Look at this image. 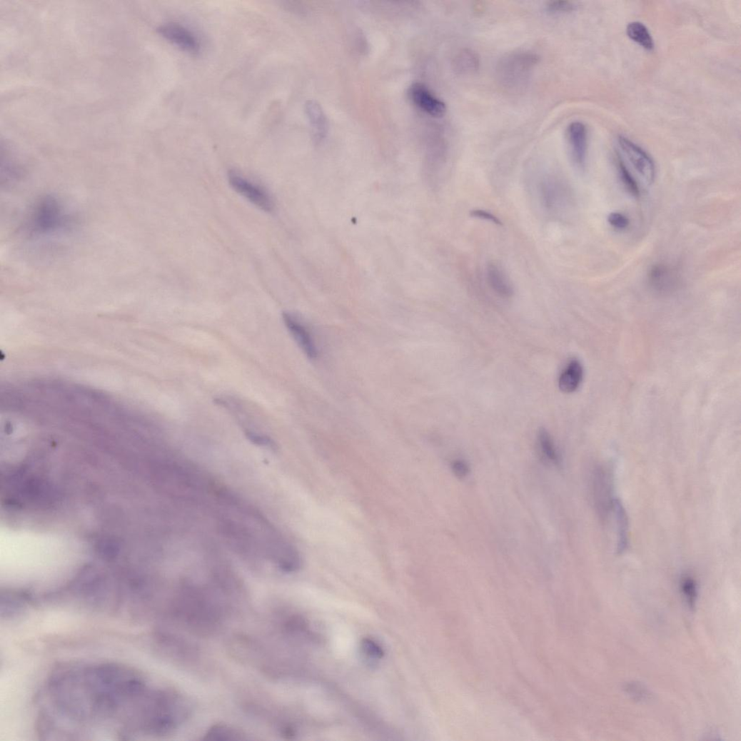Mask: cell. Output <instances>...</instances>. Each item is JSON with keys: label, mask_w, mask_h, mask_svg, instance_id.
<instances>
[{"label": "cell", "mask_w": 741, "mask_h": 741, "mask_svg": "<svg viewBox=\"0 0 741 741\" xmlns=\"http://www.w3.org/2000/svg\"><path fill=\"white\" fill-rule=\"evenodd\" d=\"M37 707L39 733L53 740L161 735L170 731L176 713L174 695L155 689L131 667L105 662L58 669Z\"/></svg>", "instance_id": "obj_1"}, {"label": "cell", "mask_w": 741, "mask_h": 741, "mask_svg": "<svg viewBox=\"0 0 741 741\" xmlns=\"http://www.w3.org/2000/svg\"><path fill=\"white\" fill-rule=\"evenodd\" d=\"M283 318L286 326L306 356L310 359L316 358L318 350L308 329L289 313H284Z\"/></svg>", "instance_id": "obj_12"}, {"label": "cell", "mask_w": 741, "mask_h": 741, "mask_svg": "<svg viewBox=\"0 0 741 741\" xmlns=\"http://www.w3.org/2000/svg\"><path fill=\"white\" fill-rule=\"evenodd\" d=\"M608 221L612 228L619 231L626 230L630 223L629 218L620 213L610 214Z\"/></svg>", "instance_id": "obj_25"}, {"label": "cell", "mask_w": 741, "mask_h": 741, "mask_svg": "<svg viewBox=\"0 0 741 741\" xmlns=\"http://www.w3.org/2000/svg\"><path fill=\"white\" fill-rule=\"evenodd\" d=\"M454 66L455 71L459 74L470 75L479 71L480 59L475 51L469 49H463L455 57Z\"/></svg>", "instance_id": "obj_18"}, {"label": "cell", "mask_w": 741, "mask_h": 741, "mask_svg": "<svg viewBox=\"0 0 741 741\" xmlns=\"http://www.w3.org/2000/svg\"><path fill=\"white\" fill-rule=\"evenodd\" d=\"M543 201L548 209L558 211L568 202L569 193L565 184L556 178H548L541 183Z\"/></svg>", "instance_id": "obj_11"}, {"label": "cell", "mask_w": 741, "mask_h": 741, "mask_svg": "<svg viewBox=\"0 0 741 741\" xmlns=\"http://www.w3.org/2000/svg\"><path fill=\"white\" fill-rule=\"evenodd\" d=\"M567 137L573 162L578 168H584L588 151L587 126L579 121L571 123L567 129Z\"/></svg>", "instance_id": "obj_9"}, {"label": "cell", "mask_w": 741, "mask_h": 741, "mask_svg": "<svg viewBox=\"0 0 741 741\" xmlns=\"http://www.w3.org/2000/svg\"><path fill=\"white\" fill-rule=\"evenodd\" d=\"M612 480L603 468L594 472L593 480V498L598 513L605 518L613 509L615 498L613 497Z\"/></svg>", "instance_id": "obj_8"}, {"label": "cell", "mask_w": 741, "mask_h": 741, "mask_svg": "<svg viewBox=\"0 0 741 741\" xmlns=\"http://www.w3.org/2000/svg\"><path fill=\"white\" fill-rule=\"evenodd\" d=\"M540 58L529 51L509 53L498 62L497 79L502 87L511 92L523 90L540 64Z\"/></svg>", "instance_id": "obj_4"}, {"label": "cell", "mask_w": 741, "mask_h": 741, "mask_svg": "<svg viewBox=\"0 0 741 741\" xmlns=\"http://www.w3.org/2000/svg\"><path fill=\"white\" fill-rule=\"evenodd\" d=\"M412 101L419 109L433 117H443L446 111L445 104L436 97L425 86L413 84L409 91Z\"/></svg>", "instance_id": "obj_10"}, {"label": "cell", "mask_w": 741, "mask_h": 741, "mask_svg": "<svg viewBox=\"0 0 741 741\" xmlns=\"http://www.w3.org/2000/svg\"><path fill=\"white\" fill-rule=\"evenodd\" d=\"M584 377L583 365L578 359H573L567 364L560 375L559 388L564 393H573L580 388Z\"/></svg>", "instance_id": "obj_14"}, {"label": "cell", "mask_w": 741, "mask_h": 741, "mask_svg": "<svg viewBox=\"0 0 741 741\" xmlns=\"http://www.w3.org/2000/svg\"><path fill=\"white\" fill-rule=\"evenodd\" d=\"M246 436L251 443L256 445L266 447L271 449H275L276 448L275 442L268 436L249 431L246 433Z\"/></svg>", "instance_id": "obj_26"}, {"label": "cell", "mask_w": 741, "mask_h": 741, "mask_svg": "<svg viewBox=\"0 0 741 741\" xmlns=\"http://www.w3.org/2000/svg\"><path fill=\"white\" fill-rule=\"evenodd\" d=\"M643 690L644 689H642V686H638L637 685H633L632 686V685H629L627 687V690L629 691L632 696L645 700L647 696V694L645 691L644 692Z\"/></svg>", "instance_id": "obj_29"}, {"label": "cell", "mask_w": 741, "mask_h": 741, "mask_svg": "<svg viewBox=\"0 0 741 741\" xmlns=\"http://www.w3.org/2000/svg\"><path fill=\"white\" fill-rule=\"evenodd\" d=\"M627 34L634 42L637 43L647 50H652L655 47L653 38L648 29L641 22H632L627 26Z\"/></svg>", "instance_id": "obj_20"}, {"label": "cell", "mask_w": 741, "mask_h": 741, "mask_svg": "<svg viewBox=\"0 0 741 741\" xmlns=\"http://www.w3.org/2000/svg\"><path fill=\"white\" fill-rule=\"evenodd\" d=\"M487 280L493 291L503 298L513 296L514 290L504 271L496 263H490L487 268Z\"/></svg>", "instance_id": "obj_16"}, {"label": "cell", "mask_w": 741, "mask_h": 741, "mask_svg": "<svg viewBox=\"0 0 741 741\" xmlns=\"http://www.w3.org/2000/svg\"><path fill=\"white\" fill-rule=\"evenodd\" d=\"M158 32L166 40L191 55L198 54L201 44L195 34L177 23H168L158 29Z\"/></svg>", "instance_id": "obj_7"}, {"label": "cell", "mask_w": 741, "mask_h": 741, "mask_svg": "<svg viewBox=\"0 0 741 741\" xmlns=\"http://www.w3.org/2000/svg\"><path fill=\"white\" fill-rule=\"evenodd\" d=\"M613 510L617 526V550L618 553H622L628 543V520L623 505L618 499L615 500Z\"/></svg>", "instance_id": "obj_17"}, {"label": "cell", "mask_w": 741, "mask_h": 741, "mask_svg": "<svg viewBox=\"0 0 741 741\" xmlns=\"http://www.w3.org/2000/svg\"><path fill=\"white\" fill-rule=\"evenodd\" d=\"M77 219L66 203L54 195L41 196L30 206L21 232L33 245L55 244L71 235Z\"/></svg>", "instance_id": "obj_3"}, {"label": "cell", "mask_w": 741, "mask_h": 741, "mask_svg": "<svg viewBox=\"0 0 741 741\" xmlns=\"http://www.w3.org/2000/svg\"><path fill=\"white\" fill-rule=\"evenodd\" d=\"M680 588L687 605L694 608L698 594L696 580L690 575H685L681 579Z\"/></svg>", "instance_id": "obj_22"}, {"label": "cell", "mask_w": 741, "mask_h": 741, "mask_svg": "<svg viewBox=\"0 0 741 741\" xmlns=\"http://www.w3.org/2000/svg\"><path fill=\"white\" fill-rule=\"evenodd\" d=\"M538 443L540 453L544 460L548 463L557 465L560 457L551 435L545 429H541L538 435Z\"/></svg>", "instance_id": "obj_19"}, {"label": "cell", "mask_w": 741, "mask_h": 741, "mask_svg": "<svg viewBox=\"0 0 741 741\" xmlns=\"http://www.w3.org/2000/svg\"><path fill=\"white\" fill-rule=\"evenodd\" d=\"M363 654L369 659L379 660L383 657L384 652L376 642L366 639L362 642Z\"/></svg>", "instance_id": "obj_23"}, {"label": "cell", "mask_w": 741, "mask_h": 741, "mask_svg": "<svg viewBox=\"0 0 741 741\" xmlns=\"http://www.w3.org/2000/svg\"><path fill=\"white\" fill-rule=\"evenodd\" d=\"M231 186L248 201L263 211L271 213L273 211L275 203L269 193L262 187L246 179L236 171L228 173Z\"/></svg>", "instance_id": "obj_6"}, {"label": "cell", "mask_w": 741, "mask_h": 741, "mask_svg": "<svg viewBox=\"0 0 741 741\" xmlns=\"http://www.w3.org/2000/svg\"><path fill=\"white\" fill-rule=\"evenodd\" d=\"M470 216L475 218L486 221L495 225H502L501 221L496 216L485 210L474 209L470 211Z\"/></svg>", "instance_id": "obj_28"}, {"label": "cell", "mask_w": 741, "mask_h": 741, "mask_svg": "<svg viewBox=\"0 0 741 741\" xmlns=\"http://www.w3.org/2000/svg\"><path fill=\"white\" fill-rule=\"evenodd\" d=\"M306 114L308 119L313 137L317 142L323 141L328 132V122L321 105L313 100L306 103Z\"/></svg>", "instance_id": "obj_13"}, {"label": "cell", "mask_w": 741, "mask_h": 741, "mask_svg": "<svg viewBox=\"0 0 741 741\" xmlns=\"http://www.w3.org/2000/svg\"><path fill=\"white\" fill-rule=\"evenodd\" d=\"M649 281L651 286L660 292L672 291L678 284V276L676 271L665 264H656L649 273Z\"/></svg>", "instance_id": "obj_15"}, {"label": "cell", "mask_w": 741, "mask_h": 741, "mask_svg": "<svg viewBox=\"0 0 741 741\" xmlns=\"http://www.w3.org/2000/svg\"><path fill=\"white\" fill-rule=\"evenodd\" d=\"M617 168L619 173V176L625 188L628 191L631 195L634 196H639L640 195V188L636 179L633 178L630 173L628 168L620 160V157L617 156Z\"/></svg>", "instance_id": "obj_21"}, {"label": "cell", "mask_w": 741, "mask_h": 741, "mask_svg": "<svg viewBox=\"0 0 741 741\" xmlns=\"http://www.w3.org/2000/svg\"><path fill=\"white\" fill-rule=\"evenodd\" d=\"M575 6L569 1H552L547 4L546 11L551 14H563L572 12Z\"/></svg>", "instance_id": "obj_24"}, {"label": "cell", "mask_w": 741, "mask_h": 741, "mask_svg": "<svg viewBox=\"0 0 741 741\" xmlns=\"http://www.w3.org/2000/svg\"><path fill=\"white\" fill-rule=\"evenodd\" d=\"M618 154L625 166H630L647 184L655 178V166L650 156L637 144L620 136L617 139Z\"/></svg>", "instance_id": "obj_5"}, {"label": "cell", "mask_w": 741, "mask_h": 741, "mask_svg": "<svg viewBox=\"0 0 741 741\" xmlns=\"http://www.w3.org/2000/svg\"><path fill=\"white\" fill-rule=\"evenodd\" d=\"M451 468L455 475L459 479L466 478L470 471L467 463L460 459L454 460L451 463Z\"/></svg>", "instance_id": "obj_27"}, {"label": "cell", "mask_w": 741, "mask_h": 741, "mask_svg": "<svg viewBox=\"0 0 741 741\" xmlns=\"http://www.w3.org/2000/svg\"><path fill=\"white\" fill-rule=\"evenodd\" d=\"M1 560L7 566L44 568L68 566L79 560V548L64 535L6 529Z\"/></svg>", "instance_id": "obj_2"}]
</instances>
